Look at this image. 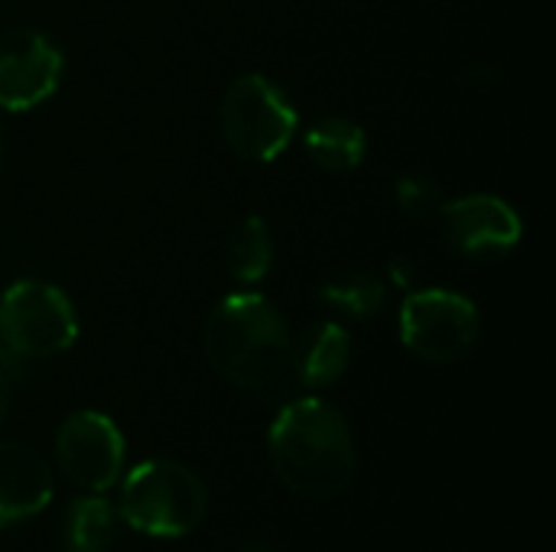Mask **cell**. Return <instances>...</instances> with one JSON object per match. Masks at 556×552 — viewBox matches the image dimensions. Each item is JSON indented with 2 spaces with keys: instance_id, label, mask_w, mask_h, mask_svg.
I'll use <instances>...</instances> for the list:
<instances>
[{
  "instance_id": "obj_7",
  "label": "cell",
  "mask_w": 556,
  "mask_h": 552,
  "mask_svg": "<svg viewBox=\"0 0 556 552\" xmlns=\"http://www.w3.org/2000/svg\"><path fill=\"white\" fill-rule=\"evenodd\" d=\"M55 465L85 495H104L124 472V433L98 410H75L55 429Z\"/></svg>"
},
{
  "instance_id": "obj_3",
  "label": "cell",
  "mask_w": 556,
  "mask_h": 552,
  "mask_svg": "<svg viewBox=\"0 0 556 552\" xmlns=\"http://www.w3.org/2000/svg\"><path fill=\"white\" fill-rule=\"evenodd\" d=\"M117 511L124 524L143 537L179 540L205 521L208 488L186 462L150 459L124 478Z\"/></svg>"
},
{
  "instance_id": "obj_19",
  "label": "cell",
  "mask_w": 556,
  "mask_h": 552,
  "mask_svg": "<svg viewBox=\"0 0 556 552\" xmlns=\"http://www.w3.org/2000/svg\"><path fill=\"white\" fill-rule=\"evenodd\" d=\"M238 552H277L270 543H264V540H248V543H241V550Z\"/></svg>"
},
{
  "instance_id": "obj_16",
  "label": "cell",
  "mask_w": 556,
  "mask_h": 552,
  "mask_svg": "<svg viewBox=\"0 0 556 552\" xmlns=\"http://www.w3.org/2000/svg\"><path fill=\"white\" fill-rule=\"evenodd\" d=\"M397 205L407 211V215H417V218H424V215H437L440 211V205L446 202L443 198V192H440V185L433 182V179H427V176H420V172H407V176H401L397 179Z\"/></svg>"
},
{
  "instance_id": "obj_10",
  "label": "cell",
  "mask_w": 556,
  "mask_h": 552,
  "mask_svg": "<svg viewBox=\"0 0 556 552\" xmlns=\"http://www.w3.org/2000/svg\"><path fill=\"white\" fill-rule=\"evenodd\" d=\"M55 478L49 462L26 442L0 439V530L49 508Z\"/></svg>"
},
{
  "instance_id": "obj_20",
  "label": "cell",
  "mask_w": 556,
  "mask_h": 552,
  "mask_svg": "<svg viewBox=\"0 0 556 552\" xmlns=\"http://www.w3.org/2000/svg\"><path fill=\"white\" fill-rule=\"evenodd\" d=\"M3 153H7V130H3V124H0V159H3Z\"/></svg>"
},
{
  "instance_id": "obj_4",
  "label": "cell",
  "mask_w": 556,
  "mask_h": 552,
  "mask_svg": "<svg viewBox=\"0 0 556 552\" xmlns=\"http://www.w3.org/2000/svg\"><path fill=\"white\" fill-rule=\"evenodd\" d=\"M222 137L248 163H274L293 140L300 114L290 94L261 72L238 75L218 104Z\"/></svg>"
},
{
  "instance_id": "obj_12",
  "label": "cell",
  "mask_w": 556,
  "mask_h": 552,
  "mask_svg": "<svg viewBox=\"0 0 556 552\" xmlns=\"http://www.w3.org/2000/svg\"><path fill=\"white\" fill-rule=\"evenodd\" d=\"M303 150H306L309 163L326 172H352L365 163L368 137H365L362 124H355L352 117L329 114L306 130Z\"/></svg>"
},
{
  "instance_id": "obj_17",
  "label": "cell",
  "mask_w": 556,
  "mask_h": 552,
  "mask_svg": "<svg viewBox=\"0 0 556 552\" xmlns=\"http://www.w3.org/2000/svg\"><path fill=\"white\" fill-rule=\"evenodd\" d=\"M10 403H13V384H10V377L0 371V426H3V420H7V413H10Z\"/></svg>"
},
{
  "instance_id": "obj_6",
  "label": "cell",
  "mask_w": 556,
  "mask_h": 552,
  "mask_svg": "<svg viewBox=\"0 0 556 552\" xmlns=\"http://www.w3.org/2000/svg\"><path fill=\"white\" fill-rule=\"evenodd\" d=\"M482 319L472 299L453 290H414L401 306L404 348L430 364H453L472 355Z\"/></svg>"
},
{
  "instance_id": "obj_9",
  "label": "cell",
  "mask_w": 556,
  "mask_h": 552,
  "mask_svg": "<svg viewBox=\"0 0 556 552\" xmlns=\"http://www.w3.org/2000/svg\"><path fill=\"white\" fill-rule=\"evenodd\" d=\"M437 215H440L446 244L479 260L511 254L525 231L518 211L505 198L489 195V192H472V195L443 202Z\"/></svg>"
},
{
  "instance_id": "obj_5",
  "label": "cell",
  "mask_w": 556,
  "mask_h": 552,
  "mask_svg": "<svg viewBox=\"0 0 556 552\" xmlns=\"http://www.w3.org/2000/svg\"><path fill=\"white\" fill-rule=\"evenodd\" d=\"M78 338L72 299L46 280H16L0 296V345L13 358L46 361L68 351Z\"/></svg>"
},
{
  "instance_id": "obj_18",
  "label": "cell",
  "mask_w": 556,
  "mask_h": 552,
  "mask_svg": "<svg viewBox=\"0 0 556 552\" xmlns=\"http://www.w3.org/2000/svg\"><path fill=\"white\" fill-rule=\"evenodd\" d=\"M391 277H394V283H401L407 290L410 286V264L407 260H394L391 264Z\"/></svg>"
},
{
  "instance_id": "obj_1",
  "label": "cell",
  "mask_w": 556,
  "mask_h": 552,
  "mask_svg": "<svg viewBox=\"0 0 556 552\" xmlns=\"http://www.w3.org/2000/svg\"><path fill=\"white\" fill-rule=\"evenodd\" d=\"M270 465L280 485L306 501L339 498L358 465L349 420L323 397L290 400L267 433Z\"/></svg>"
},
{
  "instance_id": "obj_13",
  "label": "cell",
  "mask_w": 556,
  "mask_h": 552,
  "mask_svg": "<svg viewBox=\"0 0 556 552\" xmlns=\"http://www.w3.org/2000/svg\"><path fill=\"white\" fill-rule=\"evenodd\" d=\"M225 267L241 286H257L274 267V238L264 218H241L225 238Z\"/></svg>"
},
{
  "instance_id": "obj_15",
  "label": "cell",
  "mask_w": 556,
  "mask_h": 552,
  "mask_svg": "<svg viewBox=\"0 0 556 552\" xmlns=\"http://www.w3.org/2000/svg\"><path fill=\"white\" fill-rule=\"evenodd\" d=\"M114 543V508L104 495H81L65 514V550L108 552Z\"/></svg>"
},
{
  "instance_id": "obj_2",
  "label": "cell",
  "mask_w": 556,
  "mask_h": 552,
  "mask_svg": "<svg viewBox=\"0 0 556 552\" xmlns=\"http://www.w3.org/2000/svg\"><path fill=\"white\" fill-rule=\"evenodd\" d=\"M205 358L218 377L241 390L283 381L290 364V325L261 293H231L205 319Z\"/></svg>"
},
{
  "instance_id": "obj_11",
  "label": "cell",
  "mask_w": 556,
  "mask_h": 552,
  "mask_svg": "<svg viewBox=\"0 0 556 552\" xmlns=\"http://www.w3.org/2000/svg\"><path fill=\"white\" fill-rule=\"evenodd\" d=\"M352 364V338L339 322H313L290 342L287 371L306 390H326L342 381Z\"/></svg>"
},
{
  "instance_id": "obj_14",
  "label": "cell",
  "mask_w": 556,
  "mask_h": 552,
  "mask_svg": "<svg viewBox=\"0 0 556 552\" xmlns=\"http://www.w3.org/2000/svg\"><path fill=\"white\" fill-rule=\"evenodd\" d=\"M319 299L332 312L365 322V319L381 316V309L388 306V286L368 270H345L319 286Z\"/></svg>"
},
{
  "instance_id": "obj_8",
  "label": "cell",
  "mask_w": 556,
  "mask_h": 552,
  "mask_svg": "<svg viewBox=\"0 0 556 552\" xmlns=\"http://www.w3.org/2000/svg\"><path fill=\"white\" fill-rule=\"evenodd\" d=\"M65 55L39 29H13L0 39V107L29 111L49 101L62 81Z\"/></svg>"
}]
</instances>
